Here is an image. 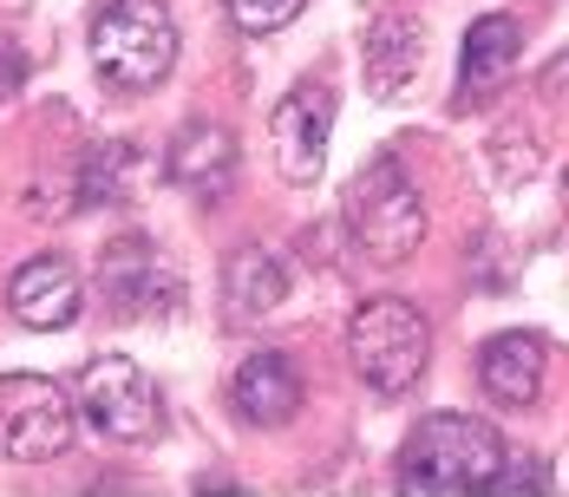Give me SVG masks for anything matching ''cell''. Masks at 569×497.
I'll list each match as a JSON object with an SVG mask.
<instances>
[{
    "instance_id": "obj_14",
    "label": "cell",
    "mask_w": 569,
    "mask_h": 497,
    "mask_svg": "<svg viewBox=\"0 0 569 497\" xmlns=\"http://www.w3.org/2000/svg\"><path fill=\"white\" fill-rule=\"evenodd\" d=\"M288 295V269L276 249H256L242 242L223 262V321L229 328H249V321H269Z\"/></svg>"
},
{
    "instance_id": "obj_10",
    "label": "cell",
    "mask_w": 569,
    "mask_h": 497,
    "mask_svg": "<svg viewBox=\"0 0 569 497\" xmlns=\"http://www.w3.org/2000/svg\"><path fill=\"white\" fill-rule=\"evenodd\" d=\"M164 170H171L177 190H190L197 203H217L236 183V138L217 118H190L171 138V151H164Z\"/></svg>"
},
{
    "instance_id": "obj_11",
    "label": "cell",
    "mask_w": 569,
    "mask_h": 497,
    "mask_svg": "<svg viewBox=\"0 0 569 497\" xmlns=\"http://www.w3.org/2000/svg\"><path fill=\"white\" fill-rule=\"evenodd\" d=\"M419 66H426V20L387 7L367 27V92L393 106V99H406L419 86Z\"/></svg>"
},
{
    "instance_id": "obj_16",
    "label": "cell",
    "mask_w": 569,
    "mask_h": 497,
    "mask_svg": "<svg viewBox=\"0 0 569 497\" xmlns=\"http://www.w3.org/2000/svg\"><path fill=\"white\" fill-rule=\"evenodd\" d=\"M138 177H144V151L138 145H92L86 151V165H79V210H112V203H131L138 197Z\"/></svg>"
},
{
    "instance_id": "obj_20",
    "label": "cell",
    "mask_w": 569,
    "mask_h": 497,
    "mask_svg": "<svg viewBox=\"0 0 569 497\" xmlns=\"http://www.w3.org/2000/svg\"><path fill=\"white\" fill-rule=\"evenodd\" d=\"M563 210H569V170H563Z\"/></svg>"
},
{
    "instance_id": "obj_13",
    "label": "cell",
    "mask_w": 569,
    "mask_h": 497,
    "mask_svg": "<svg viewBox=\"0 0 569 497\" xmlns=\"http://www.w3.org/2000/svg\"><path fill=\"white\" fill-rule=\"evenodd\" d=\"M543 340L537 334H491L485 340V354H478V387L491 406H537V392H543Z\"/></svg>"
},
{
    "instance_id": "obj_9",
    "label": "cell",
    "mask_w": 569,
    "mask_h": 497,
    "mask_svg": "<svg viewBox=\"0 0 569 497\" xmlns=\"http://www.w3.org/2000/svg\"><path fill=\"white\" fill-rule=\"evenodd\" d=\"M79 301H86V288H79V269L66 262V256H27L13 281H7V308H13V321L33 334H59L79 321Z\"/></svg>"
},
{
    "instance_id": "obj_3",
    "label": "cell",
    "mask_w": 569,
    "mask_h": 497,
    "mask_svg": "<svg viewBox=\"0 0 569 497\" xmlns=\"http://www.w3.org/2000/svg\"><path fill=\"white\" fill-rule=\"evenodd\" d=\"M347 360L360 374V387L399 399L426 380V360H432V321L399 301V295H373L353 321H347Z\"/></svg>"
},
{
    "instance_id": "obj_18",
    "label": "cell",
    "mask_w": 569,
    "mask_h": 497,
    "mask_svg": "<svg viewBox=\"0 0 569 497\" xmlns=\"http://www.w3.org/2000/svg\"><path fill=\"white\" fill-rule=\"evenodd\" d=\"M301 7H308V0H223V13L242 33H282Z\"/></svg>"
},
{
    "instance_id": "obj_2",
    "label": "cell",
    "mask_w": 569,
    "mask_h": 497,
    "mask_svg": "<svg viewBox=\"0 0 569 497\" xmlns=\"http://www.w3.org/2000/svg\"><path fill=\"white\" fill-rule=\"evenodd\" d=\"M86 47H92V72L106 86L151 92L177 66V20L164 0H112V7H99Z\"/></svg>"
},
{
    "instance_id": "obj_19",
    "label": "cell",
    "mask_w": 569,
    "mask_h": 497,
    "mask_svg": "<svg viewBox=\"0 0 569 497\" xmlns=\"http://www.w3.org/2000/svg\"><path fill=\"white\" fill-rule=\"evenodd\" d=\"M543 99H557V106L569 99V59H557V66L543 72Z\"/></svg>"
},
{
    "instance_id": "obj_6",
    "label": "cell",
    "mask_w": 569,
    "mask_h": 497,
    "mask_svg": "<svg viewBox=\"0 0 569 497\" xmlns=\"http://www.w3.org/2000/svg\"><path fill=\"white\" fill-rule=\"evenodd\" d=\"M79 406L47 374H7L0 380V458L13 465H47L72 445Z\"/></svg>"
},
{
    "instance_id": "obj_1",
    "label": "cell",
    "mask_w": 569,
    "mask_h": 497,
    "mask_svg": "<svg viewBox=\"0 0 569 497\" xmlns=\"http://www.w3.org/2000/svg\"><path fill=\"white\" fill-rule=\"evenodd\" d=\"M511 451L491 419L471 412H432L399 445V491L419 497H491L505 478Z\"/></svg>"
},
{
    "instance_id": "obj_7",
    "label": "cell",
    "mask_w": 569,
    "mask_h": 497,
    "mask_svg": "<svg viewBox=\"0 0 569 497\" xmlns=\"http://www.w3.org/2000/svg\"><path fill=\"white\" fill-rule=\"evenodd\" d=\"M99 301L118 321H158L183 301V276L164 262V249L151 236H118L99 256Z\"/></svg>"
},
{
    "instance_id": "obj_5",
    "label": "cell",
    "mask_w": 569,
    "mask_h": 497,
    "mask_svg": "<svg viewBox=\"0 0 569 497\" xmlns=\"http://www.w3.org/2000/svg\"><path fill=\"white\" fill-rule=\"evenodd\" d=\"M72 406H79V419H86L99 439H112V445H144V439L164 433V399H158V387H151L124 354L92 360V367L79 374Z\"/></svg>"
},
{
    "instance_id": "obj_17",
    "label": "cell",
    "mask_w": 569,
    "mask_h": 497,
    "mask_svg": "<svg viewBox=\"0 0 569 497\" xmlns=\"http://www.w3.org/2000/svg\"><path fill=\"white\" fill-rule=\"evenodd\" d=\"M491 177L505 183V190H517V183H530L537 177V131L530 125H498V138H491Z\"/></svg>"
},
{
    "instance_id": "obj_12",
    "label": "cell",
    "mask_w": 569,
    "mask_h": 497,
    "mask_svg": "<svg viewBox=\"0 0 569 497\" xmlns=\"http://www.w3.org/2000/svg\"><path fill=\"white\" fill-rule=\"evenodd\" d=\"M229 399L249 426H288L301 412V367L288 360L282 347H256L236 380H229Z\"/></svg>"
},
{
    "instance_id": "obj_15",
    "label": "cell",
    "mask_w": 569,
    "mask_h": 497,
    "mask_svg": "<svg viewBox=\"0 0 569 497\" xmlns=\"http://www.w3.org/2000/svg\"><path fill=\"white\" fill-rule=\"evenodd\" d=\"M517 53H523V33H517L511 13L471 20L465 53H458V99H491V92L517 72Z\"/></svg>"
},
{
    "instance_id": "obj_4",
    "label": "cell",
    "mask_w": 569,
    "mask_h": 497,
    "mask_svg": "<svg viewBox=\"0 0 569 497\" xmlns=\"http://www.w3.org/2000/svg\"><path fill=\"white\" fill-rule=\"evenodd\" d=\"M347 236H353V249L373 269L412 262V249L426 242V197L412 190V177L393 158H380L373 170L353 177V190H347Z\"/></svg>"
},
{
    "instance_id": "obj_8",
    "label": "cell",
    "mask_w": 569,
    "mask_h": 497,
    "mask_svg": "<svg viewBox=\"0 0 569 497\" xmlns=\"http://www.w3.org/2000/svg\"><path fill=\"white\" fill-rule=\"evenodd\" d=\"M328 138H335V86L328 79L288 86V99L269 111V151L282 183H315L328 165Z\"/></svg>"
}]
</instances>
